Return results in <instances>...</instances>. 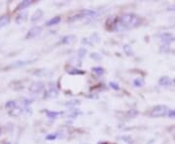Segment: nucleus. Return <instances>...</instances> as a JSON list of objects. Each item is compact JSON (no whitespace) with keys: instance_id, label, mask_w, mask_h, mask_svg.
<instances>
[{"instance_id":"nucleus-1","label":"nucleus","mask_w":175,"mask_h":144,"mask_svg":"<svg viewBox=\"0 0 175 144\" xmlns=\"http://www.w3.org/2000/svg\"><path fill=\"white\" fill-rule=\"evenodd\" d=\"M142 19L133 13L123 14L119 17L110 18L106 20V28L110 31H125V30L135 28L140 25Z\"/></svg>"},{"instance_id":"nucleus-2","label":"nucleus","mask_w":175,"mask_h":144,"mask_svg":"<svg viewBox=\"0 0 175 144\" xmlns=\"http://www.w3.org/2000/svg\"><path fill=\"white\" fill-rule=\"evenodd\" d=\"M96 15V12L94 11V10H82L79 13H77L76 15L72 16L68 19L69 22H77V20L83 19L85 18H89V17H95Z\"/></svg>"},{"instance_id":"nucleus-3","label":"nucleus","mask_w":175,"mask_h":144,"mask_svg":"<svg viewBox=\"0 0 175 144\" xmlns=\"http://www.w3.org/2000/svg\"><path fill=\"white\" fill-rule=\"evenodd\" d=\"M169 109L167 105H157L151 110L150 115L152 117H164L167 115Z\"/></svg>"},{"instance_id":"nucleus-4","label":"nucleus","mask_w":175,"mask_h":144,"mask_svg":"<svg viewBox=\"0 0 175 144\" xmlns=\"http://www.w3.org/2000/svg\"><path fill=\"white\" fill-rule=\"evenodd\" d=\"M41 32H42V27L41 26H34L32 28H30L28 30V32L25 36L26 39H33L35 37H37Z\"/></svg>"},{"instance_id":"nucleus-5","label":"nucleus","mask_w":175,"mask_h":144,"mask_svg":"<svg viewBox=\"0 0 175 144\" xmlns=\"http://www.w3.org/2000/svg\"><path fill=\"white\" fill-rule=\"evenodd\" d=\"M44 87H45V85L43 82H35V83H33L31 86H30L29 91L33 92V94H38V92L44 90Z\"/></svg>"},{"instance_id":"nucleus-6","label":"nucleus","mask_w":175,"mask_h":144,"mask_svg":"<svg viewBox=\"0 0 175 144\" xmlns=\"http://www.w3.org/2000/svg\"><path fill=\"white\" fill-rule=\"evenodd\" d=\"M161 38L162 42L166 43L167 45H169L170 43H172L173 41L175 40L174 37H173V35L170 34V33H163V34L161 36Z\"/></svg>"},{"instance_id":"nucleus-7","label":"nucleus","mask_w":175,"mask_h":144,"mask_svg":"<svg viewBox=\"0 0 175 144\" xmlns=\"http://www.w3.org/2000/svg\"><path fill=\"white\" fill-rule=\"evenodd\" d=\"M33 2H34V1H32V0H25V1H22V2H20V3L17 6V8H16L15 11H20V10H24V9L27 8L28 6H30L31 4H33Z\"/></svg>"},{"instance_id":"nucleus-8","label":"nucleus","mask_w":175,"mask_h":144,"mask_svg":"<svg viewBox=\"0 0 175 144\" xmlns=\"http://www.w3.org/2000/svg\"><path fill=\"white\" fill-rule=\"evenodd\" d=\"M159 84L162 87H168L172 84V81L169 77H167V76H164V77H161L159 81Z\"/></svg>"},{"instance_id":"nucleus-9","label":"nucleus","mask_w":175,"mask_h":144,"mask_svg":"<svg viewBox=\"0 0 175 144\" xmlns=\"http://www.w3.org/2000/svg\"><path fill=\"white\" fill-rule=\"evenodd\" d=\"M74 40H75V36H74V35H66V36H64V37L61 38L60 44H63V45L71 44Z\"/></svg>"},{"instance_id":"nucleus-10","label":"nucleus","mask_w":175,"mask_h":144,"mask_svg":"<svg viewBox=\"0 0 175 144\" xmlns=\"http://www.w3.org/2000/svg\"><path fill=\"white\" fill-rule=\"evenodd\" d=\"M10 23V16L9 15H2L0 17V28H2L4 26H6L7 25H9Z\"/></svg>"},{"instance_id":"nucleus-11","label":"nucleus","mask_w":175,"mask_h":144,"mask_svg":"<svg viewBox=\"0 0 175 144\" xmlns=\"http://www.w3.org/2000/svg\"><path fill=\"white\" fill-rule=\"evenodd\" d=\"M30 63L28 60H25V61H17V63L9 65L7 67H5V69H10V68H17V67H20V66H24V65H26Z\"/></svg>"},{"instance_id":"nucleus-12","label":"nucleus","mask_w":175,"mask_h":144,"mask_svg":"<svg viewBox=\"0 0 175 144\" xmlns=\"http://www.w3.org/2000/svg\"><path fill=\"white\" fill-rule=\"evenodd\" d=\"M60 20H61V18H60L59 16H56V17H54L53 19H51L50 20H48L47 24H46V25H47V26L56 25H57V24L60 22Z\"/></svg>"},{"instance_id":"nucleus-13","label":"nucleus","mask_w":175,"mask_h":144,"mask_svg":"<svg viewBox=\"0 0 175 144\" xmlns=\"http://www.w3.org/2000/svg\"><path fill=\"white\" fill-rule=\"evenodd\" d=\"M46 113V115L48 116V118L50 119H55L57 118V116L63 114V112H56V111H50V110H45L44 111Z\"/></svg>"},{"instance_id":"nucleus-14","label":"nucleus","mask_w":175,"mask_h":144,"mask_svg":"<svg viewBox=\"0 0 175 144\" xmlns=\"http://www.w3.org/2000/svg\"><path fill=\"white\" fill-rule=\"evenodd\" d=\"M43 16V11L41 9H38L37 11H35V13L32 15L31 17V22H37V20H39L41 19V17Z\"/></svg>"},{"instance_id":"nucleus-15","label":"nucleus","mask_w":175,"mask_h":144,"mask_svg":"<svg viewBox=\"0 0 175 144\" xmlns=\"http://www.w3.org/2000/svg\"><path fill=\"white\" fill-rule=\"evenodd\" d=\"M57 97V91L54 87H51L49 91L46 92V97Z\"/></svg>"},{"instance_id":"nucleus-16","label":"nucleus","mask_w":175,"mask_h":144,"mask_svg":"<svg viewBox=\"0 0 175 144\" xmlns=\"http://www.w3.org/2000/svg\"><path fill=\"white\" fill-rule=\"evenodd\" d=\"M92 72H94L95 74L98 75V76H102L104 74V69L100 67V66H96V67H92Z\"/></svg>"},{"instance_id":"nucleus-17","label":"nucleus","mask_w":175,"mask_h":144,"mask_svg":"<svg viewBox=\"0 0 175 144\" xmlns=\"http://www.w3.org/2000/svg\"><path fill=\"white\" fill-rule=\"evenodd\" d=\"M123 52H125V54H126L127 56H129V57L134 55V53H133V51H132L131 47L129 46V45H125V46H123Z\"/></svg>"},{"instance_id":"nucleus-18","label":"nucleus","mask_w":175,"mask_h":144,"mask_svg":"<svg viewBox=\"0 0 175 144\" xmlns=\"http://www.w3.org/2000/svg\"><path fill=\"white\" fill-rule=\"evenodd\" d=\"M68 73L71 75H83L86 73L85 70H77V69H73V70H70L68 71Z\"/></svg>"},{"instance_id":"nucleus-19","label":"nucleus","mask_w":175,"mask_h":144,"mask_svg":"<svg viewBox=\"0 0 175 144\" xmlns=\"http://www.w3.org/2000/svg\"><path fill=\"white\" fill-rule=\"evenodd\" d=\"M16 106H17V103H16V101H14V100H9L8 102H6V104H5V107L7 109H12V110Z\"/></svg>"},{"instance_id":"nucleus-20","label":"nucleus","mask_w":175,"mask_h":144,"mask_svg":"<svg viewBox=\"0 0 175 144\" xmlns=\"http://www.w3.org/2000/svg\"><path fill=\"white\" fill-rule=\"evenodd\" d=\"M133 85H134L135 87H142L144 85V80L140 77L134 79V81H133Z\"/></svg>"},{"instance_id":"nucleus-21","label":"nucleus","mask_w":175,"mask_h":144,"mask_svg":"<svg viewBox=\"0 0 175 144\" xmlns=\"http://www.w3.org/2000/svg\"><path fill=\"white\" fill-rule=\"evenodd\" d=\"M25 14H19V15H18L17 16V18H16V23L17 24H22L24 20L25 19Z\"/></svg>"},{"instance_id":"nucleus-22","label":"nucleus","mask_w":175,"mask_h":144,"mask_svg":"<svg viewBox=\"0 0 175 144\" xmlns=\"http://www.w3.org/2000/svg\"><path fill=\"white\" fill-rule=\"evenodd\" d=\"M86 53H87V50H86V49H84V48L80 49V50H79V53H78L79 58H82L83 57H85V54H86Z\"/></svg>"},{"instance_id":"nucleus-23","label":"nucleus","mask_w":175,"mask_h":144,"mask_svg":"<svg viewBox=\"0 0 175 144\" xmlns=\"http://www.w3.org/2000/svg\"><path fill=\"white\" fill-rule=\"evenodd\" d=\"M109 86H110L113 90H116V91H119V90H120V86H119L117 83H114V82H110Z\"/></svg>"},{"instance_id":"nucleus-24","label":"nucleus","mask_w":175,"mask_h":144,"mask_svg":"<svg viewBox=\"0 0 175 144\" xmlns=\"http://www.w3.org/2000/svg\"><path fill=\"white\" fill-rule=\"evenodd\" d=\"M37 72H33L34 75H37V76H41V75H46V70L42 69V70H36Z\"/></svg>"},{"instance_id":"nucleus-25","label":"nucleus","mask_w":175,"mask_h":144,"mask_svg":"<svg viewBox=\"0 0 175 144\" xmlns=\"http://www.w3.org/2000/svg\"><path fill=\"white\" fill-rule=\"evenodd\" d=\"M167 116L169 117V118H175V110H173V109H169V111H168V113H167Z\"/></svg>"},{"instance_id":"nucleus-26","label":"nucleus","mask_w":175,"mask_h":144,"mask_svg":"<svg viewBox=\"0 0 175 144\" xmlns=\"http://www.w3.org/2000/svg\"><path fill=\"white\" fill-rule=\"evenodd\" d=\"M56 138H57V135H56V133H54V135H48L46 136V139L47 140H54Z\"/></svg>"},{"instance_id":"nucleus-27","label":"nucleus","mask_w":175,"mask_h":144,"mask_svg":"<svg viewBox=\"0 0 175 144\" xmlns=\"http://www.w3.org/2000/svg\"><path fill=\"white\" fill-rule=\"evenodd\" d=\"M167 10H168V11H170V12H175V4H174V5L169 6Z\"/></svg>"},{"instance_id":"nucleus-28","label":"nucleus","mask_w":175,"mask_h":144,"mask_svg":"<svg viewBox=\"0 0 175 144\" xmlns=\"http://www.w3.org/2000/svg\"><path fill=\"white\" fill-rule=\"evenodd\" d=\"M173 84L175 85V79H173Z\"/></svg>"}]
</instances>
